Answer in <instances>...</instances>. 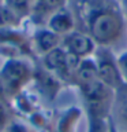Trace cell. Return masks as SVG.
I'll list each match as a JSON object with an SVG mask.
<instances>
[{
	"instance_id": "13",
	"label": "cell",
	"mask_w": 127,
	"mask_h": 132,
	"mask_svg": "<svg viewBox=\"0 0 127 132\" xmlns=\"http://www.w3.org/2000/svg\"><path fill=\"white\" fill-rule=\"evenodd\" d=\"M22 19V16H19L4 3L0 4V28H18Z\"/></svg>"
},
{
	"instance_id": "14",
	"label": "cell",
	"mask_w": 127,
	"mask_h": 132,
	"mask_svg": "<svg viewBox=\"0 0 127 132\" xmlns=\"http://www.w3.org/2000/svg\"><path fill=\"white\" fill-rule=\"evenodd\" d=\"M88 132H109V118L88 117Z\"/></svg>"
},
{
	"instance_id": "18",
	"label": "cell",
	"mask_w": 127,
	"mask_h": 132,
	"mask_svg": "<svg viewBox=\"0 0 127 132\" xmlns=\"http://www.w3.org/2000/svg\"><path fill=\"white\" fill-rule=\"evenodd\" d=\"M119 6H120V10L127 21V0H119Z\"/></svg>"
},
{
	"instance_id": "7",
	"label": "cell",
	"mask_w": 127,
	"mask_h": 132,
	"mask_svg": "<svg viewBox=\"0 0 127 132\" xmlns=\"http://www.w3.org/2000/svg\"><path fill=\"white\" fill-rule=\"evenodd\" d=\"M45 26L51 29L52 32H55L56 35H59L60 37H64L66 35H68L77 29V19L72 10L66 6L57 10L56 12H53L47 19Z\"/></svg>"
},
{
	"instance_id": "16",
	"label": "cell",
	"mask_w": 127,
	"mask_h": 132,
	"mask_svg": "<svg viewBox=\"0 0 127 132\" xmlns=\"http://www.w3.org/2000/svg\"><path fill=\"white\" fill-rule=\"evenodd\" d=\"M116 65L123 82H124V85H127V48L116 54Z\"/></svg>"
},
{
	"instance_id": "2",
	"label": "cell",
	"mask_w": 127,
	"mask_h": 132,
	"mask_svg": "<svg viewBox=\"0 0 127 132\" xmlns=\"http://www.w3.org/2000/svg\"><path fill=\"white\" fill-rule=\"evenodd\" d=\"M78 88L85 101L88 117L109 118L115 101V91L112 88H109L98 78L86 82Z\"/></svg>"
},
{
	"instance_id": "20",
	"label": "cell",
	"mask_w": 127,
	"mask_h": 132,
	"mask_svg": "<svg viewBox=\"0 0 127 132\" xmlns=\"http://www.w3.org/2000/svg\"><path fill=\"white\" fill-rule=\"evenodd\" d=\"M4 96H6V91H4V87H3V82L2 80H0V102L4 99Z\"/></svg>"
},
{
	"instance_id": "3",
	"label": "cell",
	"mask_w": 127,
	"mask_h": 132,
	"mask_svg": "<svg viewBox=\"0 0 127 132\" xmlns=\"http://www.w3.org/2000/svg\"><path fill=\"white\" fill-rule=\"evenodd\" d=\"M34 66L25 58L6 59L0 69V80L3 82L6 96L14 98L33 81Z\"/></svg>"
},
{
	"instance_id": "15",
	"label": "cell",
	"mask_w": 127,
	"mask_h": 132,
	"mask_svg": "<svg viewBox=\"0 0 127 132\" xmlns=\"http://www.w3.org/2000/svg\"><path fill=\"white\" fill-rule=\"evenodd\" d=\"M3 132H36V129L27 122L14 120V121H10L7 124V127L4 128Z\"/></svg>"
},
{
	"instance_id": "8",
	"label": "cell",
	"mask_w": 127,
	"mask_h": 132,
	"mask_svg": "<svg viewBox=\"0 0 127 132\" xmlns=\"http://www.w3.org/2000/svg\"><path fill=\"white\" fill-rule=\"evenodd\" d=\"M66 59L67 51L63 45H59L57 48L43 55V68L60 80H66Z\"/></svg>"
},
{
	"instance_id": "11",
	"label": "cell",
	"mask_w": 127,
	"mask_h": 132,
	"mask_svg": "<svg viewBox=\"0 0 127 132\" xmlns=\"http://www.w3.org/2000/svg\"><path fill=\"white\" fill-rule=\"evenodd\" d=\"M98 78L97 74V63L94 61V56H89V58H83L81 61L78 69L74 73L72 77V84H75L77 87H81L86 84V82H90L93 80Z\"/></svg>"
},
{
	"instance_id": "1",
	"label": "cell",
	"mask_w": 127,
	"mask_h": 132,
	"mask_svg": "<svg viewBox=\"0 0 127 132\" xmlns=\"http://www.w3.org/2000/svg\"><path fill=\"white\" fill-rule=\"evenodd\" d=\"M72 12L77 29L88 33L98 47L115 52L127 43V21L119 0H77Z\"/></svg>"
},
{
	"instance_id": "10",
	"label": "cell",
	"mask_w": 127,
	"mask_h": 132,
	"mask_svg": "<svg viewBox=\"0 0 127 132\" xmlns=\"http://www.w3.org/2000/svg\"><path fill=\"white\" fill-rule=\"evenodd\" d=\"M12 99V107L18 111L19 114H23L29 117L30 114H33L34 111L40 110L38 109V101H37L34 92H30L27 89V87L25 89H22L19 94H16Z\"/></svg>"
},
{
	"instance_id": "9",
	"label": "cell",
	"mask_w": 127,
	"mask_h": 132,
	"mask_svg": "<svg viewBox=\"0 0 127 132\" xmlns=\"http://www.w3.org/2000/svg\"><path fill=\"white\" fill-rule=\"evenodd\" d=\"M112 110L115 114V125L120 132H127V85H123L115 92Z\"/></svg>"
},
{
	"instance_id": "6",
	"label": "cell",
	"mask_w": 127,
	"mask_h": 132,
	"mask_svg": "<svg viewBox=\"0 0 127 132\" xmlns=\"http://www.w3.org/2000/svg\"><path fill=\"white\" fill-rule=\"evenodd\" d=\"M30 43L33 51H36L38 55L43 56L47 52L61 45V37L47 26H40L34 29L30 37Z\"/></svg>"
},
{
	"instance_id": "12",
	"label": "cell",
	"mask_w": 127,
	"mask_h": 132,
	"mask_svg": "<svg viewBox=\"0 0 127 132\" xmlns=\"http://www.w3.org/2000/svg\"><path fill=\"white\" fill-rule=\"evenodd\" d=\"M82 116V110L78 107L66 109L57 120V132H74Z\"/></svg>"
},
{
	"instance_id": "19",
	"label": "cell",
	"mask_w": 127,
	"mask_h": 132,
	"mask_svg": "<svg viewBox=\"0 0 127 132\" xmlns=\"http://www.w3.org/2000/svg\"><path fill=\"white\" fill-rule=\"evenodd\" d=\"M109 132H120L118 129V127L115 125V122H113V120L109 117Z\"/></svg>"
},
{
	"instance_id": "4",
	"label": "cell",
	"mask_w": 127,
	"mask_h": 132,
	"mask_svg": "<svg viewBox=\"0 0 127 132\" xmlns=\"http://www.w3.org/2000/svg\"><path fill=\"white\" fill-rule=\"evenodd\" d=\"M94 61L97 63L98 80H101L115 92L124 85L116 65V54L109 48L98 47L94 52Z\"/></svg>"
},
{
	"instance_id": "17",
	"label": "cell",
	"mask_w": 127,
	"mask_h": 132,
	"mask_svg": "<svg viewBox=\"0 0 127 132\" xmlns=\"http://www.w3.org/2000/svg\"><path fill=\"white\" fill-rule=\"evenodd\" d=\"M10 122L8 120V114H7V109L4 107V105L0 102V132L4 131V128L7 127V124Z\"/></svg>"
},
{
	"instance_id": "5",
	"label": "cell",
	"mask_w": 127,
	"mask_h": 132,
	"mask_svg": "<svg viewBox=\"0 0 127 132\" xmlns=\"http://www.w3.org/2000/svg\"><path fill=\"white\" fill-rule=\"evenodd\" d=\"M61 45L66 48L67 52L81 58V59L93 56L96 50L98 48L96 41L88 33L78 30V29L66 35L64 37H61Z\"/></svg>"
}]
</instances>
